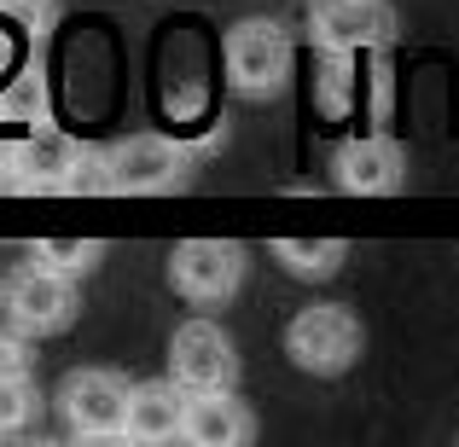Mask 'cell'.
<instances>
[{
    "label": "cell",
    "instance_id": "cell-1",
    "mask_svg": "<svg viewBox=\"0 0 459 447\" xmlns=\"http://www.w3.org/2000/svg\"><path fill=\"white\" fill-rule=\"evenodd\" d=\"M285 355L303 372H314V378H337L360 355V320L343 302H314V308H303L285 325Z\"/></svg>",
    "mask_w": 459,
    "mask_h": 447
},
{
    "label": "cell",
    "instance_id": "cell-2",
    "mask_svg": "<svg viewBox=\"0 0 459 447\" xmlns=\"http://www.w3.org/2000/svg\"><path fill=\"white\" fill-rule=\"evenodd\" d=\"M291 58H297V47L280 18H245L227 35V82L238 93H250V99L280 93L285 76H291Z\"/></svg>",
    "mask_w": 459,
    "mask_h": 447
},
{
    "label": "cell",
    "instance_id": "cell-3",
    "mask_svg": "<svg viewBox=\"0 0 459 447\" xmlns=\"http://www.w3.org/2000/svg\"><path fill=\"white\" fill-rule=\"evenodd\" d=\"M233 378H238V355L221 325L215 320L175 325V337H169V383H180L192 395V390H233Z\"/></svg>",
    "mask_w": 459,
    "mask_h": 447
},
{
    "label": "cell",
    "instance_id": "cell-4",
    "mask_svg": "<svg viewBox=\"0 0 459 447\" xmlns=\"http://www.w3.org/2000/svg\"><path fill=\"white\" fill-rule=\"evenodd\" d=\"M6 314L18 331H58L76 314V279L58 273L53 262H23L18 273L6 279Z\"/></svg>",
    "mask_w": 459,
    "mask_h": 447
},
{
    "label": "cell",
    "instance_id": "cell-5",
    "mask_svg": "<svg viewBox=\"0 0 459 447\" xmlns=\"http://www.w3.org/2000/svg\"><path fill=\"white\" fill-rule=\"evenodd\" d=\"M186 146L169 134H128L105 151L111 168V192H175L186 180Z\"/></svg>",
    "mask_w": 459,
    "mask_h": 447
},
{
    "label": "cell",
    "instance_id": "cell-6",
    "mask_svg": "<svg viewBox=\"0 0 459 447\" xmlns=\"http://www.w3.org/2000/svg\"><path fill=\"white\" fill-rule=\"evenodd\" d=\"M169 279L186 302H227L245 279V250L233 238H186L169 256Z\"/></svg>",
    "mask_w": 459,
    "mask_h": 447
},
{
    "label": "cell",
    "instance_id": "cell-7",
    "mask_svg": "<svg viewBox=\"0 0 459 447\" xmlns=\"http://www.w3.org/2000/svg\"><path fill=\"white\" fill-rule=\"evenodd\" d=\"M308 23L325 53H367V47H390L395 6L390 0H314Z\"/></svg>",
    "mask_w": 459,
    "mask_h": 447
},
{
    "label": "cell",
    "instance_id": "cell-8",
    "mask_svg": "<svg viewBox=\"0 0 459 447\" xmlns=\"http://www.w3.org/2000/svg\"><path fill=\"white\" fill-rule=\"evenodd\" d=\"M58 407H65L70 430L76 436H123V407H128V383L105 366H82L65 378L58 390Z\"/></svg>",
    "mask_w": 459,
    "mask_h": 447
},
{
    "label": "cell",
    "instance_id": "cell-9",
    "mask_svg": "<svg viewBox=\"0 0 459 447\" xmlns=\"http://www.w3.org/2000/svg\"><path fill=\"white\" fill-rule=\"evenodd\" d=\"M332 168H337V186H343V192H355V198H378V192L402 186L407 157H402L395 140H384V134H355V140L337 146Z\"/></svg>",
    "mask_w": 459,
    "mask_h": 447
},
{
    "label": "cell",
    "instance_id": "cell-10",
    "mask_svg": "<svg viewBox=\"0 0 459 447\" xmlns=\"http://www.w3.org/2000/svg\"><path fill=\"white\" fill-rule=\"evenodd\" d=\"M76 140L65 134V128H53L41 116V123H30V134L12 146V192H58V180H65V168L76 163Z\"/></svg>",
    "mask_w": 459,
    "mask_h": 447
},
{
    "label": "cell",
    "instance_id": "cell-11",
    "mask_svg": "<svg viewBox=\"0 0 459 447\" xmlns=\"http://www.w3.org/2000/svg\"><path fill=\"white\" fill-rule=\"evenodd\" d=\"M250 430H256V418H250V407L233 390H192L186 395V413H180V436L186 442L238 447V442H250Z\"/></svg>",
    "mask_w": 459,
    "mask_h": 447
},
{
    "label": "cell",
    "instance_id": "cell-12",
    "mask_svg": "<svg viewBox=\"0 0 459 447\" xmlns=\"http://www.w3.org/2000/svg\"><path fill=\"white\" fill-rule=\"evenodd\" d=\"M180 413H186V390H180V383H140V390H128L123 436H134V442H175L180 436Z\"/></svg>",
    "mask_w": 459,
    "mask_h": 447
},
{
    "label": "cell",
    "instance_id": "cell-13",
    "mask_svg": "<svg viewBox=\"0 0 459 447\" xmlns=\"http://www.w3.org/2000/svg\"><path fill=\"white\" fill-rule=\"evenodd\" d=\"M273 256H280L285 273H297V279H332V273L343 268L349 245L343 238H280Z\"/></svg>",
    "mask_w": 459,
    "mask_h": 447
},
{
    "label": "cell",
    "instance_id": "cell-14",
    "mask_svg": "<svg viewBox=\"0 0 459 447\" xmlns=\"http://www.w3.org/2000/svg\"><path fill=\"white\" fill-rule=\"evenodd\" d=\"M41 116H47V88H41V76H35V70L6 76V88H0V123L30 128V123H41Z\"/></svg>",
    "mask_w": 459,
    "mask_h": 447
},
{
    "label": "cell",
    "instance_id": "cell-15",
    "mask_svg": "<svg viewBox=\"0 0 459 447\" xmlns=\"http://www.w3.org/2000/svg\"><path fill=\"white\" fill-rule=\"evenodd\" d=\"M35 413V383L30 372H0V436L6 430H23Z\"/></svg>",
    "mask_w": 459,
    "mask_h": 447
},
{
    "label": "cell",
    "instance_id": "cell-16",
    "mask_svg": "<svg viewBox=\"0 0 459 447\" xmlns=\"http://www.w3.org/2000/svg\"><path fill=\"white\" fill-rule=\"evenodd\" d=\"M41 256L53 262L58 273H70V279H76V273H88L93 262H100V245H93V238H47Z\"/></svg>",
    "mask_w": 459,
    "mask_h": 447
},
{
    "label": "cell",
    "instance_id": "cell-17",
    "mask_svg": "<svg viewBox=\"0 0 459 447\" xmlns=\"http://www.w3.org/2000/svg\"><path fill=\"white\" fill-rule=\"evenodd\" d=\"M0 372H30V355H23L18 331H0Z\"/></svg>",
    "mask_w": 459,
    "mask_h": 447
}]
</instances>
